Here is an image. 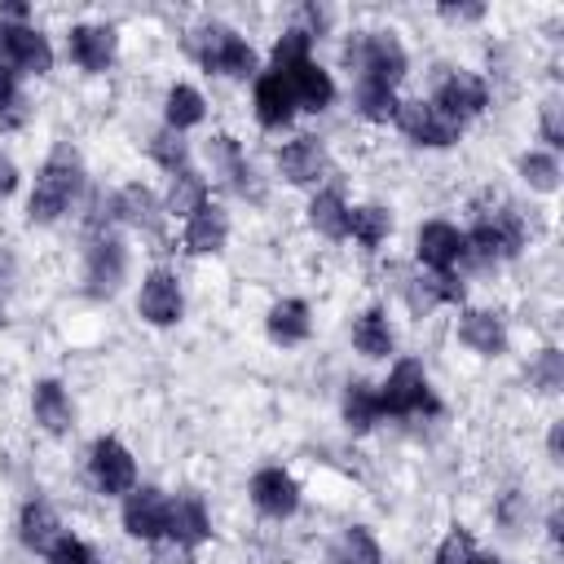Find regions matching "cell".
Segmentation results:
<instances>
[{"instance_id":"obj_1","label":"cell","mask_w":564,"mask_h":564,"mask_svg":"<svg viewBox=\"0 0 564 564\" xmlns=\"http://www.w3.org/2000/svg\"><path fill=\"white\" fill-rule=\"evenodd\" d=\"M79 189H84V167H79L75 150L57 145L48 154V163L40 167V176H35V189H31V203H26L31 225H53L79 198Z\"/></svg>"},{"instance_id":"obj_2","label":"cell","mask_w":564,"mask_h":564,"mask_svg":"<svg viewBox=\"0 0 564 564\" xmlns=\"http://www.w3.org/2000/svg\"><path fill=\"white\" fill-rule=\"evenodd\" d=\"M344 62L357 70V79H370L383 88H397V79L410 66V57L392 31H357L352 44L344 48Z\"/></svg>"},{"instance_id":"obj_3","label":"cell","mask_w":564,"mask_h":564,"mask_svg":"<svg viewBox=\"0 0 564 564\" xmlns=\"http://www.w3.org/2000/svg\"><path fill=\"white\" fill-rule=\"evenodd\" d=\"M185 48H189L207 70H216V75H234V79L256 75V53H251V44H247L238 31L220 26V22H207V26L189 31Z\"/></svg>"},{"instance_id":"obj_4","label":"cell","mask_w":564,"mask_h":564,"mask_svg":"<svg viewBox=\"0 0 564 564\" xmlns=\"http://www.w3.org/2000/svg\"><path fill=\"white\" fill-rule=\"evenodd\" d=\"M467 238V256L476 260H507L524 247V220L511 203H498V212H480L476 229L463 234Z\"/></svg>"},{"instance_id":"obj_5","label":"cell","mask_w":564,"mask_h":564,"mask_svg":"<svg viewBox=\"0 0 564 564\" xmlns=\"http://www.w3.org/2000/svg\"><path fill=\"white\" fill-rule=\"evenodd\" d=\"M379 405H383V414H392V419H410V414H432L436 410V401H432V388H427V375H423V366L419 361H397L392 366V375H388V383L379 388Z\"/></svg>"},{"instance_id":"obj_6","label":"cell","mask_w":564,"mask_h":564,"mask_svg":"<svg viewBox=\"0 0 564 564\" xmlns=\"http://www.w3.org/2000/svg\"><path fill=\"white\" fill-rule=\"evenodd\" d=\"M397 123H401V132H405L414 145H432V150L454 145L458 132H463V123L449 119L445 110H436L432 101H401V106H397Z\"/></svg>"},{"instance_id":"obj_7","label":"cell","mask_w":564,"mask_h":564,"mask_svg":"<svg viewBox=\"0 0 564 564\" xmlns=\"http://www.w3.org/2000/svg\"><path fill=\"white\" fill-rule=\"evenodd\" d=\"M128 273V251L115 234H93L88 242V256H84V282H88V295H115L119 282Z\"/></svg>"},{"instance_id":"obj_8","label":"cell","mask_w":564,"mask_h":564,"mask_svg":"<svg viewBox=\"0 0 564 564\" xmlns=\"http://www.w3.org/2000/svg\"><path fill=\"white\" fill-rule=\"evenodd\" d=\"M0 62L18 75H48V66H53V48H48V40L35 31V26H26V22H18V26H0Z\"/></svg>"},{"instance_id":"obj_9","label":"cell","mask_w":564,"mask_h":564,"mask_svg":"<svg viewBox=\"0 0 564 564\" xmlns=\"http://www.w3.org/2000/svg\"><path fill=\"white\" fill-rule=\"evenodd\" d=\"M88 471H93V485L101 494H128V489H137V463H132V454L115 436H101L93 445Z\"/></svg>"},{"instance_id":"obj_10","label":"cell","mask_w":564,"mask_h":564,"mask_svg":"<svg viewBox=\"0 0 564 564\" xmlns=\"http://www.w3.org/2000/svg\"><path fill=\"white\" fill-rule=\"evenodd\" d=\"M432 106L445 110L449 119L467 123L471 115H480V110L489 106V88H485V79L471 75V70H449V75L436 84V101H432Z\"/></svg>"},{"instance_id":"obj_11","label":"cell","mask_w":564,"mask_h":564,"mask_svg":"<svg viewBox=\"0 0 564 564\" xmlns=\"http://www.w3.org/2000/svg\"><path fill=\"white\" fill-rule=\"evenodd\" d=\"M123 529L141 542H159L163 529H167V494L154 489V485H141V489H128V502H123Z\"/></svg>"},{"instance_id":"obj_12","label":"cell","mask_w":564,"mask_h":564,"mask_svg":"<svg viewBox=\"0 0 564 564\" xmlns=\"http://www.w3.org/2000/svg\"><path fill=\"white\" fill-rule=\"evenodd\" d=\"M163 538H172L176 546H198V542L212 538V516H207L198 494L167 498V529H163Z\"/></svg>"},{"instance_id":"obj_13","label":"cell","mask_w":564,"mask_h":564,"mask_svg":"<svg viewBox=\"0 0 564 564\" xmlns=\"http://www.w3.org/2000/svg\"><path fill=\"white\" fill-rule=\"evenodd\" d=\"M467 256V238L445 225V220H427L419 229V260L432 269V273H454V264Z\"/></svg>"},{"instance_id":"obj_14","label":"cell","mask_w":564,"mask_h":564,"mask_svg":"<svg viewBox=\"0 0 564 564\" xmlns=\"http://www.w3.org/2000/svg\"><path fill=\"white\" fill-rule=\"evenodd\" d=\"M137 308H141V317H145L150 326H172V322H181V308H185V300H181V282H176L172 273L154 269V273L141 282V300H137Z\"/></svg>"},{"instance_id":"obj_15","label":"cell","mask_w":564,"mask_h":564,"mask_svg":"<svg viewBox=\"0 0 564 564\" xmlns=\"http://www.w3.org/2000/svg\"><path fill=\"white\" fill-rule=\"evenodd\" d=\"M251 502H256V511L282 520V516H291V511L300 507V485H295L291 471H282V467H264V471L251 476Z\"/></svg>"},{"instance_id":"obj_16","label":"cell","mask_w":564,"mask_h":564,"mask_svg":"<svg viewBox=\"0 0 564 564\" xmlns=\"http://www.w3.org/2000/svg\"><path fill=\"white\" fill-rule=\"evenodd\" d=\"M278 167H282V176H286L291 185H313V181L326 176L330 159H326V145H322L317 137H295L291 145H282Z\"/></svg>"},{"instance_id":"obj_17","label":"cell","mask_w":564,"mask_h":564,"mask_svg":"<svg viewBox=\"0 0 564 564\" xmlns=\"http://www.w3.org/2000/svg\"><path fill=\"white\" fill-rule=\"evenodd\" d=\"M115 26H93V22H84V26H75L70 35H66V48H70V62L75 66H84V70H106L110 62H115Z\"/></svg>"},{"instance_id":"obj_18","label":"cell","mask_w":564,"mask_h":564,"mask_svg":"<svg viewBox=\"0 0 564 564\" xmlns=\"http://www.w3.org/2000/svg\"><path fill=\"white\" fill-rule=\"evenodd\" d=\"M282 79H286V88H291V97H295L300 110H326V106L335 101V79H330V70H322L313 57L300 62V66H291Z\"/></svg>"},{"instance_id":"obj_19","label":"cell","mask_w":564,"mask_h":564,"mask_svg":"<svg viewBox=\"0 0 564 564\" xmlns=\"http://www.w3.org/2000/svg\"><path fill=\"white\" fill-rule=\"evenodd\" d=\"M225 238H229V216L207 198V203L185 220V247H189L194 256H212V251L225 247Z\"/></svg>"},{"instance_id":"obj_20","label":"cell","mask_w":564,"mask_h":564,"mask_svg":"<svg viewBox=\"0 0 564 564\" xmlns=\"http://www.w3.org/2000/svg\"><path fill=\"white\" fill-rule=\"evenodd\" d=\"M291 115H295V97H291L286 79L273 75V70H264V75L256 79V119H260L264 128H286Z\"/></svg>"},{"instance_id":"obj_21","label":"cell","mask_w":564,"mask_h":564,"mask_svg":"<svg viewBox=\"0 0 564 564\" xmlns=\"http://www.w3.org/2000/svg\"><path fill=\"white\" fill-rule=\"evenodd\" d=\"M207 159H212V167L238 189V194H260V185H256V172H251V163L242 159V150H238V141L234 137H212L207 141Z\"/></svg>"},{"instance_id":"obj_22","label":"cell","mask_w":564,"mask_h":564,"mask_svg":"<svg viewBox=\"0 0 564 564\" xmlns=\"http://www.w3.org/2000/svg\"><path fill=\"white\" fill-rule=\"evenodd\" d=\"M458 339H463L471 352H480V357H498V352L507 348L502 322H498L494 313H485V308H467V313L458 317Z\"/></svg>"},{"instance_id":"obj_23","label":"cell","mask_w":564,"mask_h":564,"mask_svg":"<svg viewBox=\"0 0 564 564\" xmlns=\"http://www.w3.org/2000/svg\"><path fill=\"white\" fill-rule=\"evenodd\" d=\"M18 533H22V542L35 551V555H48L66 533H62V520H57V511L48 507V502H26L22 507V520H18Z\"/></svg>"},{"instance_id":"obj_24","label":"cell","mask_w":564,"mask_h":564,"mask_svg":"<svg viewBox=\"0 0 564 564\" xmlns=\"http://www.w3.org/2000/svg\"><path fill=\"white\" fill-rule=\"evenodd\" d=\"M264 326H269V339H273V344L291 348V344H304V339H308L313 317H308V304H304V300H278V304L269 308Z\"/></svg>"},{"instance_id":"obj_25","label":"cell","mask_w":564,"mask_h":564,"mask_svg":"<svg viewBox=\"0 0 564 564\" xmlns=\"http://www.w3.org/2000/svg\"><path fill=\"white\" fill-rule=\"evenodd\" d=\"M115 220H128V225L154 234L159 220H163V203H159L154 189H145V185H123V189L115 194Z\"/></svg>"},{"instance_id":"obj_26","label":"cell","mask_w":564,"mask_h":564,"mask_svg":"<svg viewBox=\"0 0 564 564\" xmlns=\"http://www.w3.org/2000/svg\"><path fill=\"white\" fill-rule=\"evenodd\" d=\"M31 405H35V423L44 432L57 436V432L70 427V397H66V388L57 379H40L35 392H31Z\"/></svg>"},{"instance_id":"obj_27","label":"cell","mask_w":564,"mask_h":564,"mask_svg":"<svg viewBox=\"0 0 564 564\" xmlns=\"http://www.w3.org/2000/svg\"><path fill=\"white\" fill-rule=\"evenodd\" d=\"M383 419V405H379V388H370V383H348V392H344V423L352 427V432H370L375 423Z\"/></svg>"},{"instance_id":"obj_28","label":"cell","mask_w":564,"mask_h":564,"mask_svg":"<svg viewBox=\"0 0 564 564\" xmlns=\"http://www.w3.org/2000/svg\"><path fill=\"white\" fill-rule=\"evenodd\" d=\"M203 93L198 88H189V84H172L167 88V97H163V115H167V128L172 132H185V128H194V123H203Z\"/></svg>"},{"instance_id":"obj_29","label":"cell","mask_w":564,"mask_h":564,"mask_svg":"<svg viewBox=\"0 0 564 564\" xmlns=\"http://www.w3.org/2000/svg\"><path fill=\"white\" fill-rule=\"evenodd\" d=\"M207 203V181L194 172V167H185V172H172V189H167V216H194L198 207Z\"/></svg>"},{"instance_id":"obj_30","label":"cell","mask_w":564,"mask_h":564,"mask_svg":"<svg viewBox=\"0 0 564 564\" xmlns=\"http://www.w3.org/2000/svg\"><path fill=\"white\" fill-rule=\"evenodd\" d=\"M308 220H313V229L326 234V238H348V207H344L339 189H322V194H313V203H308Z\"/></svg>"},{"instance_id":"obj_31","label":"cell","mask_w":564,"mask_h":564,"mask_svg":"<svg viewBox=\"0 0 564 564\" xmlns=\"http://www.w3.org/2000/svg\"><path fill=\"white\" fill-rule=\"evenodd\" d=\"M352 344H357V352H366V357H388V352H392V326H388V317H383L379 308H366V313L352 322Z\"/></svg>"},{"instance_id":"obj_32","label":"cell","mask_w":564,"mask_h":564,"mask_svg":"<svg viewBox=\"0 0 564 564\" xmlns=\"http://www.w3.org/2000/svg\"><path fill=\"white\" fill-rule=\"evenodd\" d=\"M330 564H383V555H379V542H375L361 524H352V529H344V533L335 538Z\"/></svg>"},{"instance_id":"obj_33","label":"cell","mask_w":564,"mask_h":564,"mask_svg":"<svg viewBox=\"0 0 564 564\" xmlns=\"http://www.w3.org/2000/svg\"><path fill=\"white\" fill-rule=\"evenodd\" d=\"M348 234L361 247H379L392 234V216L383 207H348Z\"/></svg>"},{"instance_id":"obj_34","label":"cell","mask_w":564,"mask_h":564,"mask_svg":"<svg viewBox=\"0 0 564 564\" xmlns=\"http://www.w3.org/2000/svg\"><path fill=\"white\" fill-rule=\"evenodd\" d=\"M397 93L392 88H383V84H370V79H357V110L366 115V119H375V123H388V119H397Z\"/></svg>"},{"instance_id":"obj_35","label":"cell","mask_w":564,"mask_h":564,"mask_svg":"<svg viewBox=\"0 0 564 564\" xmlns=\"http://www.w3.org/2000/svg\"><path fill=\"white\" fill-rule=\"evenodd\" d=\"M520 176H524L533 189L551 194V189L560 185V163H555V154H546V150H529V154H520Z\"/></svg>"},{"instance_id":"obj_36","label":"cell","mask_w":564,"mask_h":564,"mask_svg":"<svg viewBox=\"0 0 564 564\" xmlns=\"http://www.w3.org/2000/svg\"><path fill=\"white\" fill-rule=\"evenodd\" d=\"M150 154H154L167 172H185V167H189V145H185L181 132H172V128H163V132L150 137Z\"/></svg>"},{"instance_id":"obj_37","label":"cell","mask_w":564,"mask_h":564,"mask_svg":"<svg viewBox=\"0 0 564 564\" xmlns=\"http://www.w3.org/2000/svg\"><path fill=\"white\" fill-rule=\"evenodd\" d=\"M300 62H308V31L291 26V31L273 44V75H286V70L300 66Z\"/></svg>"},{"instance_id":"obj_38","label":"cell","mask_w":564,"mask_h":564,"mask_svg":"<svg viewBox=\"0 0 564 564\" xmlns=\"http://www.w3.org/2000/svg\"><path fill=\"white\" fill-rule=\"evenodd\" d=\"M529 379L542 388V392H555L564 383V352L560 348H542L538 361L529 366Z\"/></svg>"},{"instance_id":"obj_39","label":"cell","mask_w":564,"mask_h":564,"mask_svg":"<svg viewBox=\"0 0 564 564\" xmlns=\"http://www.w3.org/2000/svg\"><path fill=\"white\" fill-rule=\"evenodd\" d=\"M22 97H18V79H13V70L0 62V123H18L22 119Z\"/></svg>"},{"instance_id":"obj_40","label":"cell","mask_w":564,"mask_h":564,"mask_svg":"<svg viewBox=\"0 0 564 564\" xmlns=\"http://www.w3.org/2000/svg\"><path fill=\"white\" fill-rule=\"evenodd\" d=\"M476 555V546H471V538L463 533V529H454L441 546H436V564H467Z\"/></svg>"},{"instance_id":"obj_41","label":"cell","mask_w":564,"mask_h":564,"mask_svg":"<svg viewBox=\"0 0 564 564\" xmlns=\"http://www.w3.org/2000/svg\"><path fill=\"white\" fill-rule=\"evenodd\" d=\"M44 560H48V564H97V555H93L79 538H62Z\"/></svg>"},{"instance_id":"obj_42","label":"cell","mask_w":564,"mask_h":564,"mask_svg":"<svg viewBox=\"0 0 564 564\" xmlns=\"http://www.w3.org/2000/svg\"><path fill=\"white\" fill-rule=\"evenodd\" d=\"M560 97H546L542 101V141L551 145V150H560L564 145V123H560Z\"/></svg>"},{"instance_id":"obj_43","label":"cell","mask_w":564,"mask_h":564,"mask_svg":"<svg viewBox=\"0 0 564 564\" xmlns=\"http://www.w3.org/2000/svg\"><path fill=\"white\" fill-rule=\"evenodd\" d=\"M13 189H18V167L9 154H0V198H9Z\"/></svg>"},{"instance_id":"obj_44","label":"cell","mask_w":564,"mask_h":564,"mask_svg":"<svg viewBox=\"0 0 564 564\" xmlns=\"http://www.w3.org/2000/svg\"><path fill=\"white\" fill-rule=\"evenodd\" d=\"M441 13H445V18H480V13H485V4H445Z\"/></svg>"},{"instance_id":"obj_45","label":"cell","mask_w":564,"mask_h":564,"mask_svg":"<svg viewBox=\"0 0 564 564\" xmlns=\"http://www.w3.org/2000/svg\"><path fill=\"white\" fill-rule=\"evenodd\" d=\"M546 445H551V458L560 463V445H564V423H551V436H546Z\"/></svg>"},{"instance_id":"obj_46","label":"cell","mask_w":564,"mask_h":564,"mask_svg":"<svg viewBox=\"0 0 564 564\" xmlns=\"http://www.w3.org/2000/svg\"><path fill=\"white\" fill-rule=\"evenodd\" d=\"M467 564H502V560H494V555H471Z\"/></svg>"}]
</instances>
